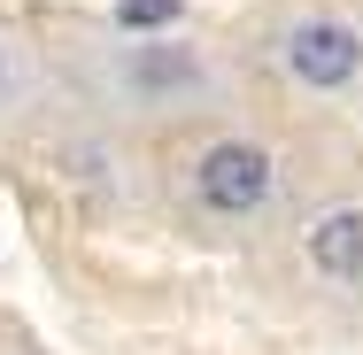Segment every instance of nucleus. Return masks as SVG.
Masks as SVG:
<instances>
[{"label":"nucleus","instance_id":"obj_1","mask_svg":"<svg viewBox=\"0 0 363 355\" xmlns=\"http://www.w3.org/2000/svg\"><path fill=\"white\" fill-rule=\"evenodd\" d=\"M271 62L309 101H348V93H363V23L333 16V8H309L271 39Z\"/></svg>","mask_w":363,"mask_h":355},{"label":"nucleus","instance_id":"obj_2","mask_svg":"<svg viewBox=\"0 0 363 355\" xmlns=\"http://www.w3.org/2000/svg\"><path fill=\"white\" fill-rule=\"evenodd\" d=\"M186 186L217 224H247V216H263L279 201V154L263 140H247V132H224V140H209L194 154Z\"/></svg>","mask_w":363,"mask_h":355},{"label":"nucleus","instance_id":"obj_3","mask_svg":"<svg viewBox=\"0 0 363 355\" xmlns=\"http://www.w3.org/2000/svg\"><path fill=\"white\" fill-rule=\"evenodd\" d=\"M116 85H124V101H140V108H209L224 93L217 62H209L194 39H124Z\"/></svg>","mask_w":363,"mask_h":355},{"label":"nucleus","instance_id":"obj_4","mask_svg":"<svg viewBox=\"0 0 363 355\" xmlns=\"http://www.w3.org/2000/svg\"><path fill=\"white\" fill-rule=\"evenodd\" d=\"M301 263L340 293H363V201H333L301 224Z\"/></svg>","mask_w":363,"mask_h":355},{"label":"nucleus","instance_id":"obj_5","mask_svg":"<svg viewBox=\"0 0 363 355\" xmlns=\"http://www.w3.org/2000/svg\"><path fill=\"white\" fill-rule=\"evenodd\" d=\"M16 93H23V55H16V39L0 31V108H8Z\"/></svg>","mask_w":363,"mask_h":355}]
</instances>
